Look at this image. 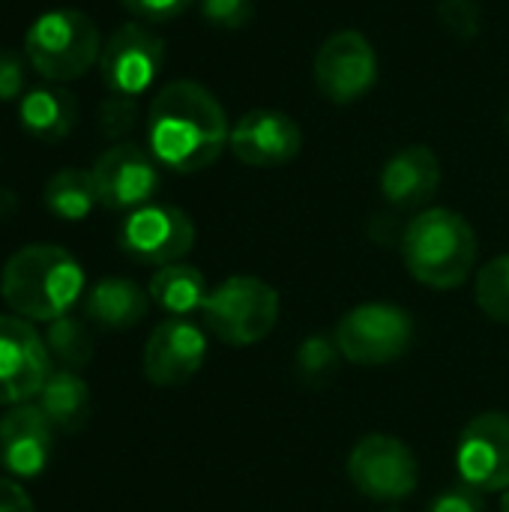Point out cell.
I'll return each mask as SVG.
<instances>
[{"label":"cell","instance_id":"obj_32","mask_svg":"<svg viewBox=\"0 0 509 512\" xmlns=\"http://www.w3.org/2000/svg\"><path fill=\"white\" fill-rule=\"evenodd\" d=\"M0 512H36V507L15 480L0 477Z\"/></svg>","mask_w":509,"mask_h":512},{"label":"cell","instance_id":"obj_15","mask_svg":"<svg viewBox=\"0 0 509 512\" xmlns=\"http://www.w3.org/2000/svg\"><path fill=\"white\" fill-rule=\"evenodd\" d=\"M228 147L249 168H279L300 156L303 129L285 111L255 108L231 126Z\"/></svg>","mask_w":509,"mask_h":512},{"label":"cell","instance_id":"obj_35","mask_svg":"<svg viewBox=\"0 0 509 512\" xmlns=\"http://www.w3.org/2000/svg\"><path fill=\"white\" fill-rule=\"evenodd\" d=\"M504 126H507V132H509V102H507V111H504Z\"/></svg>","mask_w":509,"mask_h":512},{"label":"cell","instance_id":"obj_19","mask_svg":"<svg viewBox=\"0 0 509 512\" xmlns=\"http://www.w3.org/2000/svg\"><path fill=\"white\" fill-rule=\"evenodd\" d=\"M18 120L27 135L57 144L72 132L78 120V102L63 87H33L18 102Z\"/></svg>","mask_w":509,"mask_h":512},{"label":"cell","instance_id":"obj_4","mask_svg":"<svg viewBox=\"0 0 509 512\" xmlns=\"http://www.w3.org/2000/svg\"><path fill=\"white\" fill-rule=\"evenodd\" d=\"M27 63L48 81L81 78L102 54V36L90 15L78 9L42 12L24 36Z\"/></svg>","mask_w":509,"mask_h":512},{"label":"cell","instance_id":"obj_3","mask_svg":"<svg viewBox=\"0 0 509 512\" xmlns=\"http://www.w3.org/2000/svg\"><path fill=\"white\" fill-rule=\"evenodd\" d=\"M399 249L408 273L435 291L459 288L477 264V234L471 222L447 207L420 210L405 225Z\"/></svg>","mask_w":509,"mask_h":512},{"label":"cell","instance_id":"obj_14","mask_svg":"<svg viewBox=\"0 0 509 512\" xmlns=\"http://www.w3.org/2000/svg\"><path fill=\"white\" fill-rule=\"evenodd\" d=\"M207 360V333L192 318H165L144 345V375L156 387L192 381Z\"/></svg>","mask_w":509,"mask_h":512},{"label":"cell","instance_id":"obj_26","mask_svg":"<svg viewBox=\"0 0 509 512\" xmlns=\"http://www.w3.org/2000/svg\"><path fill=\"white\" fill-rule=\"evenodd\" d=\"M138 123V99L135 96H120V93H111L102 108H99V129L105 138L111 141H120L126 138Z\"/></svg>","mask_w":509,"mask_h":512},{"label":"cell","instance_id":"obj_34","mask_svg":"<svg viewBox=\"0 0 509 512\" xmlns=\"http://www.w3.org/2000/svg\"><path fill=\"white\" fill-rule=\"evenodd\" d=\"M501 512H509V489L504 492V498H501Z\"/></svg>","mask_w":509,"mask_h":512},{"label":"cell","instance_id":"obj_16","mask_svg":"<svg viewBox=\"0 0 509 512\" xmlns=\"http://www.w3.org/2000/svg\"><path fill=\"white\" fill-rule=\"evenodd\" d=\"M54 426L39 405H12L0 417V465L12 477H39L51 459Z\"/></svg>","mask_w":509,"mask_h":512},{"label":"cell","instance_id":"obj_9","mask_svg":"<svg viewBox=\"0 0 509 512\" xmlns=\"http://www.w3.org/2000/svg\"><path fill=\"white\" fill-rule=\"evenodd\" d=\"M315 84L333 105H351L378 84V54L357 30H339L324 39L312 66Z\"/></svg>","mask_w":509,"mask_h":512},{"label":"cell","instance_id":"obj_11","mask_svg":"<svg viewBox=\"0 0 509 512\" xmlns=\"http://www.w3.org/2000/svg\"><path fill=\"white\" fill-rule=\"evenodd\" d=\"M51 372V354L36 327L21 315H0V405L36 399Z\"/></svg>","mask_w":509,"mask_h":512},{"label":"cell","instance_id":"obj_8","mask_svg":"<svg viewBox=\"0 0 509 512\" xmlns=\"http://www.w3.org/2000/svg\"><path fill=\"white\" fill-rule=\"evenodd\" d=\"M117 246L126 258L147 267H168L186 258L195 246V222L171 204H144L132 210L120 231Z\"/></svg>","mask_w":509,"mask_h":512},{"label":"cell","instance_id":"obj_2","mask_svg":"<svg viewBox=\"0 0 509 512\" xmlns=\"http://www.w3.org/2000/svg\"><path fill=\"white\" fill-rule=\"evenodd\" d=\"M84 294V270L72 252L54 243L18 249L0 273L3 303L27 321H54Z\"/></svg>","mask_w":509,"mask_h":512},{"label":"cell","instance_id":"obj_7","mask_svg":"<svg viewBox=\"0 0 509 512\" xmlns=\"http://www.w3.org/2000/svg\"><path fill=\"white\" fill-rule=\"evenodd\" d=\"M348 480L363 498L393 504L417 492L420 465L402 438L375 432L354 444L348 456Z\"/></svg>","mask_w":509,"mask_h":512},{"label":"cell","instance_id":"obj_29","mask_svg":"<svg viewBox=\"0 0 509 512\" xmlns=\"http://www.w3.org/2000/svg\"><path fill=\"white\" fill-rule=\"evenodd\" d=\"M429 512H486V498L480 489L459 480L456 486H447L432 498Z\"/></svg>","mask_w":509,"mask_h":512},{"label":"cell","instance_id":"obj_22","mask_svg":"<svg viewBox=\"0 0 509 512\" xmlns=\"http://www.w3.org/2000/svg\"><path fill=\"white\" fill-rule=\"evenodd\" d=\"M42 201H45L48 213L63 219V222L87 219L93 213V207L99 204L93 174L84 171V168H63V171H57L45 183Z\"/></svg>","mask_w":509,"mask_h":512},{"label":"cell","instance_id":"obj_6","mask_svg":"<svg viewBox=\"0 0 509 512\" xmlns=\"http://www.w3.org/2000/svg\"><path fill=\"white\" fill-rule=\"evenodd\" d=\"M333 336L348 363L387 366L411 351L414 315L396 303H363L342 315Z\"/></svg>","mask_w":509,"mask_h":512},{"label":"cell","instance_id":"obj_31","mask_svg":"<svg viewBox=\"0 0 509 512\" xmlns=\"http://www.w3.org/2000/svg\"><path fill=\"white\" fill-rule=\"evenodd\" d=\"M24 60L15 51H0V102H15L24 93Z\"/></svg>","mask_w":509,"mask_h":512},{"label":"cell","instance_id":"obj_1","mask_svg":"<svg viewBox=\"0 0 509 512\" xmlns=\"http://www.w3.org/2000/svg\"><path fill=\"white\" fill-rule=\"evenodd\" d=\"M231 141L222 102L198 81L165 84L147 111V144L159 165L177 174L210 168Z\"/></svg>","mask_w":509,"mask_h":512},{"label":"cell","instance_id":"obj_25","mask_svg":"<svg viewBox=\"0 0 509 512\" xmlns=\"http://www.w3.org/2000/svg\"><path fill=\"white\" fill-rule=\"evenodd\" d=\"M477 306L498 324H509V255L492 258L477 273Z\"/></svg>","mask_w":509,"mask_h":512},{"label":"cell","instance_id":"obj_30","mask_svg":"<svg viewBox=\"0 0 509 512\" xmlns=\"http://www.w3.org/2000/svg\"><path fill=\"white\" fill-rule=\"evenodd\" d=\"M126 6L129 15H135L138 21L147 24H168L174 18H180L195 0H120Z\"/></svg>","mask_w":509,"mask_h":512},{"label":"cell","instance_id":"obj_20","mask_svg":"<svg viewBox=\"0 0 509 512\" xmlns=\"http://www.w3.org/2000/svg\"><path fill=\"white\" fill-rule=\"evenodd\" d=\"M36 399L54 432L75 435L90 423V387L72 369H54Z\"/></svg>","mask_w":509,"mask_h":512},{"label":"cell","instance_id":"obj_28","mask_svg":"<svg viewBox=\"0 0 509 512\" xmlns=\"http://www.w3.org/2000/svg\"><path fill=\"white\" fill-rule=\"evenodd\" d=\"M201 15L222 30H240L252 21L255 3L252 0H201Z\"/></svg>","mask_w":509,"mask_h":512},{"label":"cell","instance_id":"obj_24","mask_svg":"<svg viewBox=\"0 0 509 512\" xmlns=\"http://www.w3.org/2000/svg\"><path fill=\"white\" fill-rule=\"evenodd\" d=\"M342 351L336 336L327 333H312L300 342L294 366H297V378L309 387V390H324L336 381L339 366H342Z\"/></svg>","mask_w":509,"mask_h":512},{"label":"cell","instance_id":"obj_36","mask_svg":"<svg viewBox=\"0 0 509 512\" xmlns=\"http://www.w3.org/2000/svg\"><path fill=\"white\" fill-rule=\"evenodd\" d=\"M390 512H402V510H390Z\"/></svg>","mask_w":509,"mask_h":512},{"label":"cell","instance_id":"obj_10","mask_svg":"<svg viewBox=\"0 0 509 512\" xmlns=\"http://www.w3.org/2000/svg\"><path fill=\"white\" fill-rule=\"evenodd\" d=\"M165 63L162 39L138 21L120 24L105 42L99 54V75L108 93L120 96H141L153 87Z\"/></svg>","mask_w":509,"mask_h":512},{"label":"cell","instance_id":"obj_27","mask_svg":"<svg viewBox=\"0 0 509 512\" xmlns=\"http://www.w3.org/2000/svg\"><path fill=\"white\" fill-rule=\"evenodd\" d=\"M438 15H441L444 27L450 33H456L459 39H471L480 33L483 12H480L477 0H441Z\"/></svg>","mask_w":509,"mask_h":512},{"label":"cell","instance_id":"obj_13","mask_svg":"<svg viewBox=\"0 0 509 512\" xmlns=\"http://www.w3.org/2000/svg\"><path fill=\"white\" fill-rule=\"evenodd\" d=\"M456 468L462 483L486 492L509 489V414L486 411L474 417L456 447Z\"/></svg>","mask_w":509,"mask_h":512},{"label":"cell","instance_id":"obj_23","mask_svg":"<svg viewBox=\"0 0 509 512\" xmlns=\"http://www.w3.org/2000/svg\"><path fill=\"white\" fill-rule=\"evenodd\" d=\"M42 339H45L51 360H57L63 369H72V372L90 366L93 351H96L90 327L75 315H63V318L48 321V330Z\"/></svg>","mask_w":509,"mask_h":512},{"label":"cell","instance_id":"obj_21","mask_svg":"<svg viewBox=\"0 0 509 512\" xmlns=\"http://www.w3.org/2000/svg\"><path fill=\"white\" fill-rule=\"evenodd\" d=\"M147 294L159 309L168 312V318H189L192 312H201L210 288H207V279L198 267L177 261V264L159 267L153 273Z\"/></svg>","mask_w":509,"mask_h":512},{"label":"cell","instance_id":"obj_33","mask_svg":"<svg viewBox=\"0 0 509 512\" xmlns=\"http://www.w3.org/2000/svg\"><path fill=\"white\" fill-rule=\"evenodd\" d=\"M15 207H18V198H15L9 189H3V186H0V222H3L6 216H12V213H15Z\"/></svg>","mask_w":509,"mask_h":512},{"label":"cell","instance_id":"obj_18","mask_svg":"<svg viewBox=\"0 0 509 512\" xmlns=\"http://www.w3.org/2000/svg\"><path fill=\"white\" fill-rule=\"evenodd\" d=\"M150 309V294L135 285L132 279H120V276H108L99 279L84 300V315L93 327L99 330H111V333H123L132 330L144 321Z\"/></svg>","mask_w":509,"mask_h":512},{"label":"cell","instance_id":"obj_12","mask_svg":"<svg viewBox=\"0 0 509 512\" xmlns=\"http://www.w3.org/2000/svg\"><path fill=\"white\" fill-rule=\"evenodd\" d=\"M99 204L105 210H123L132 213L144 204H150L162 186L159 162L153 153H147L138 144L120 141L111 144L90 168Z\"/></svg>","mask_w":509,"mask_h":512},{"label":"cell","instance_id":"obj_17","mask_svg":"<svg viewBox=\"0 0 509 512\" xmlns=\"http://www.w3.org/2000/svg\"><path fill=\"white\" fill-rule=\"evenodd\" d=\"M378 189L393 210H420L441 189V159L426 144H411L393 153L378 177Z\"/></svg>","mask_w":509,"mask_h":512},{"label":"cell","instance_id":"obj_5","mask_svg":"<svg viewBox=\"0 0 509 512\" xmlns=\"http://www.w3.org/2000/svg\"><path fill=\"white\" fill-rule=\"evenodd\" d=\"M201 321L210 336L231 348L258 345L279 321V291L258 276H228L207 294Z\"/></svg>","mask_w":509,"mask_h":512}]
</instances>
